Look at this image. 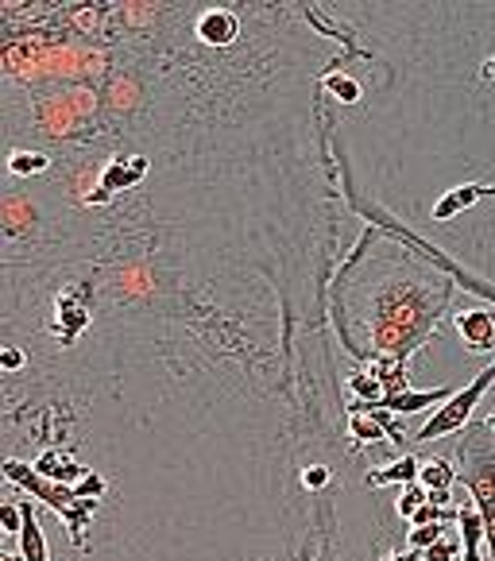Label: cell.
Instances as JSON below:
<instances>
[{"label":"cell","instance_id":"2","mask_svg":"<svg viewBox=\"0 0 495 561\" xmlns=\"http://www.w3.org/2000/svg\"><path fill=\"white\" fill-rule=\"evenodd\" d=\"M461 283L434 256L388 229L364 225L330 283V318L341 348L376 371L391 396L406 391V360L449 314Z\"/></svg>","mask_w":495,"mask_h":561},{"label":"cell","instance_id":"15","mask_svg":"<svg viewBox=\"0 0 495 561\" xmlns=\"http://www.w3.org/2000/svg\"><path fill=\"white\" fill-rule=\"evenodd\" d=\"M487 426H492V430H495V414H492V419H487Z\"/></svg>","mask_w":495,"mask_h":561},{"label":"cell","instance_id":"8","mask_svg":"<svg viewBox=\"0 0 495 561\" xmlns=\"http://www.w3.org/2000/svg\"><path fill=\"white\" fill-rule=\"evenodd\" d=\"M345 434L356 446H383V442H391L388 426L371 411H360V407H345Z\"/></svg>","mask_w":495,"mask_h":561},{"label":"cell","instance_id":"1","mask_svg":"<svg viewBox=\"0 0 495 561\" xmlns=\"http://www.w3.org/2000/svg\"><path fill=\"white\" fill-rule=\"evenodd\" d=\"M364 82L322 98L341 198L495 302V4H310Z\"/></svg>","mask_w":495,"mask_h":561},{"label":"cell","instance_id":"5","mask_svg":"<svg viewBox=\"0 0 495 561\" xmlns=\"http://www.w3.org/2000/svg\"><path fill=\"white\" fill-rule=\"evenodd\" d=\"M453 330L461 345L472 356H492L495 353V306H472V310H457Z\"/></svg>","mask_w":495,"mask_h":561},{"label":"cell","instance_id":"10","mask_svg":"<svg viewBox=\"0 0 495 561\" xmlns=\"http://www.w3.org/2000/svg\"><path fill=\"white\" fill-rule=\"evenodd\" d=\"M20 550H24V561H47V546H43L39 523H35L32 507L24 504V530H20Z\"/></svg>","mask_w":495,"mask_h":561},{"label":"cell","instance_id":"14","mask_svg":"<svg viewBox=\"0 0 495 561\" xmlns=\"http://www.w3.org/2000/svg\"><path fill=\"white\" fill-rule=\"evenodd\" d=\"M0 523H4V535H20L24 530V504H0Z\"/></svg>","mask_w":495,"mask_h":561},{"label":"cell","instance_id":"7","mask_svg":"<svg viewBox=\"0 0 495 561\" xmlns=\"http://www.w3.org/2000/svg\"><path fill=\"white\" fill-rule=\"evenodd\" d=\"M4 171H9V182H32V179H43V174L55 171V159H50L43 148H9Z\"/></svg>","mask_w":495,"mask_h":561},{"label":"cell","instance_id":"4","mask_svg":"<svg viewBox=\"0 0 495 561\" xmlns=\"http://www.w3.org/2000/svg\"><path fill=\"white\" fill-rule=\"evenodd\" d=\"M487 388H495V364H487L480 376H472V383H464L461 391H453L438 411L429 414V422L414 434L411 446H434V442L449 438V434H461V430L472 422V414H476L480 399L487 396Z\"/></svg>","mask_w":495,"mask_h":561},{"label":"cell","instance_id":"6","mask_svg":"<svg viewBox=\"0 0 495 561\" xmlns=\"http://www.w3.org/2000/svg\"><path fill=\"white\" fill-rule=\"evenodd\" d=\"M457 530H461V561H484V550H487V535H484V519H480L476 504H472V495L464 492L457 500Z\"/></svg>","mask_w":495,"mask_h":561},{"label":"cell","instance_id":"9","mask_svg":"<svg viewBox=\"0 0 495 561\" xmlns=\"http://www.w3.org/2000/svg\"><path fill=\"white\" fill-rule=\"evenodd\" d=\"M418 472H422V461L411 454L395 457V461L380 465V469H368L364 472V484L368 488H391V484H418Z\"/></svg>","mask_w":495,"mask_h":561},{"label":"cell","instance_id":"12","mask_svg":"<svg viewBox=\"0 0 495 561\" xmlns=\"http://www.w3.org/2000/svg\"><path fill=\"white\" fill-rule=\"evenodd\" d=\"M446 538V523H434V527H414L406 535V550H434V546Z\"/></svg>","mask_w":495,"mask_h":561},{"label":"cell","instance_id":"13","mask_svg":"<svg viewBox=\"0 0 495 561\" xmlns=\"http://www.w3.org/2000/svg\"><path fill=\"white\" fill-rule=\"evenodd\" d=\"M298 480H302L306 492H325V488L333 484V472H330V465H306V469L298 472Z\"/></svg>","mask_w":495,"mask_h":561},{"label":"cell","instance_id":"3","mask_svg":"<svg viewBox=\"0 0 495 561\" xmlns=\"http://www.w3.org/2000/svg\"><path fill=\"white\" fill-rule=\"evenodd\" d=\"M464 492L472 495L487 535V561H495V430L487 422H469L457 438Z\"/></svg>","mask_w":495,"mask_h":561},{"label":"cell","instance_id":"11","mask_svg":"<svg viewBox=\"0 0 495 561\" xmlns=\"http://www.w3.org/2000/svg\"><path fill=\"white\" fill-rule=\"evenodd\" d=\"M429 504V492L422 484H406L403 492H399V504H395V512H399V519H406L411 523L414 515L422 512V507Z\"/></svg>","mask_w":495,"mask_h":561}]
</instances>
